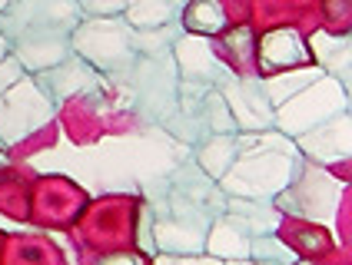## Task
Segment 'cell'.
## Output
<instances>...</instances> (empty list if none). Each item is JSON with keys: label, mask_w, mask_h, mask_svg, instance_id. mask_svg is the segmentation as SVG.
Masks as SVG:
<instances>
[{"label": "cell", "mask_w": 352, "mask_h": 265, "mask_svg": "<svg viewBox=\"0 0 352 265\" xmlns=\"http://www.w3.org/2000/svg\"><path fill=\"white\" fill-rule=\"evenodd\" d=\"M97 265H137L133 255H113V259H100Z\"/></svg>", "instance_id": "obj_22"}, {"label": "cell", "mask_w": 352, "mask_h": 265, "mask_svg": "<svg viewBox=\"0 0 352 265\" xmlns=\"http://www.w3.org/2000/svg\"><path fill=\"white\" fill-rule=\"evenodd\" d=\"M206 242L203 249H210L213 259H250V235L236 226L233 219H213L206 229Z\"/></svg>", "instance_id": "obj_13"}, {"label": "cell", "mask_w": 352, "mask_h": 265, "mask_svg": "<svg viewBox=\"0 0 352 265\" xmlns=\"http://www.w3.org/2000/svg\"><path fill=\"white\" fill-rule=\"evenodd\" d=\"M233 265H259V262H250V259H236Z\"/></svg>", "instance_id": "obj_23"}, {"label": "cell", "mask_w": 352, "mask_h": 265, "mask_svg": "<svg viewBox=\"0 0 352 265\" xmlns=\"http://www.w3.org/2000/svg\"><path fill=\"white\" fill-rule=\"evenodd\" d=\"M7 7H10V0H0V14H3V10H7Z\"/></svg>", "instance_id": "obj_24"}, {"label": "cell", "mask_w": 352, "mask_h": 265, "mask_svg": "<svg viewBox=\"0 0 352 265\" xmlns=\"http://www.w3.org/2000/svg\"><path fill=\"white\" fill-rule=\"evenodd\" d=\"M250 255L259 265H296L299 255L293 252V246H286L283 239H276L273 232H263L250 239Z\"/></svg>", "instance_id": "obj_17"}, {"label": "cell", "mask_w": 352, "mask_h": 265, "mask_svg": "<svg viewBox=\"0 0 352 265\" xmlns=\"http://www.w3.org/2000/svg\"><path fill=\"white\" fill-rule=\"evenodd\" d=\"M83 10L77 0H10L0 20V37L7 47L43 43V40H70L80 27Z\"/></svg>", "instance_id": "obj_1"}, {"label": "cell", "mask_w": 352, "mask_h": 265, "mask_svg": "<svg viewBox=\"0 0 352 265\" xmlns=\"http://www.w3.org/2000/svg\"><path fill=\"white\" fill-rule=\"evenodd\" d=\"M276 37H279V54H270V57H263V73H273L276 67H299V63H306V47H302V40L296 37L293 30H276Z\"/></svg>", "instance_id": "obj_19"}, {"label": "cell", "mask_w": 352, "mask_h": 265, "mask_svg": "<svg viewBox=\"0 0 352 265\" xmlns=\"http://www.w3.org/2000/svg\"><path fill=\"white\" fill-rule=\"evenodd\" d=\"M322 76V70L316 67V70H299V73L293 76H273V80H263V90H266V100H270V106H279L283 103V96L289 100V96H296V90H306L309 83H316Z\"/></svg>", "instance_id": "obj_18"}, {"label": "cell", "mask_w": 352, "mask_h": 265, "mask_svg": "<svg viewBox=\"0 0 352 265\" xmlns=\"http://www.w3.org/2000/svg\"><path fill=\"white\" fill-rule=\"evenodd\" d=\"M313 54L319 70L339 80V87L349 93V34L336 37V34L319 30V34H313Z\"/></svg>", "instance_id": "obj_12"}, {"label": "cell", "mask_w": 352, "mask_h": 265, "mask_svg": "<svg viewBox=\"0 0 352 265\" xmlns=\"http://www.w3.org/2000/svg\"><path fill=\"white\" fill-rule=\"evenodd\" d=\"M157 265H223V262L213 259V255H203V252H196V255H179V259L163 252V255L157 259Z\"/></svg>", "instance_id": "obj_21"}, {"label": "cell", "mask_w": 352, "mask_h": 265, "mask_svg": "<svg viewBox=\"0 0 352 265\" xmlns=\"http://www.w3.org/2000/svg\"><path fill=\"white\" fill-rule=\"evenodd\" d=\"M346 106H349V93L339 87V80L322 73L302 93L289 96V106H279V113H273V123L283 132L299 136V132L319 126L322 119L336 116L339 110H346Z\"/></svg>", "instance_id": "obj_6"}, {"label": "cell", "mask_w": 352, "mask_h": 265, "mask_svg": "<svg viewBox=\"0 0 352 265\" xmlns=\"http://www.w3.org/2000/svg\"><path fill=\"white\" fill-rule=\"evenodd\" d=\"M299 150L313 163H336L349 159V110H339L336 116L322 119L319 126L299 132Z\"/></svg>", "instance_id": "obj_10"}, {"label": "cell", "mask_w": 352, "mask_h": 265, "mask_svg": "<svg viewBox=\"0 0 352 265\" xmlns=\"http://www.w3.org/2000/svg\"><path fill=\"white\" fill-rule=\"evenodd\" d=\"M219 93L226 100L230 113L236 119V130L243 132H263L273 126V106L266 100V90H263V80L259 76H230Z\"/></svg>", "instance_id": "obj_8"}, {"label": "cell", "mask_w": 352, "mask_h": 265, "mask_svg": "<svg viewBox=\"0 0 352 265\" xmlns=\"http://www.w3.org/2000/svg\"><path fill=\"white\" fill-rule=\"evenodd\" d=\"M70 54L87 60L97 73L123 76L137 63L133 47V27L123 17L80 20V27L70 34Z\"/></svg>", "instance_id": "obj_2"}, {"label": "cell", "mask_w": 352, "mask_h": 265, "mask_svg": "<svg viewBox=\"0 0 352 265\" xmlns=\"http://www.w3.org/2000/svg\"><path fill=\"white\" fill-rule=\"evenodd\" d=\"M296 265H306V262H296Z\"/></svg>", "instance_id": "obj_25"}, {"label": "cell", "mask_w": 352, "mask_h": 265, "mask_svg": "<svg viewBox=\"0 0 352 265\" xmlns=\"http://www.w3.org/2000/svg\"><path fill=\"white\" fill-rule=\"evenodd\" d=\"M170 57L176 63L179 80H190V83H203V87L219 90L233 76V67L216 57L213 43H206V37H196V34H179Z\"/></svg>", "instance_id": "obj_7"}, {"label": "cell", "mask_w": 352, "mask_h": 265, "mask_svg": "<svg viewBox=\"0 0 352 265\" xmlns=\"http://www.w3.org/2000/svg\"><path fill=\"white\" fill-rule=\"evenodd\" d=\"M0 20H3V14H0Z\"/></svg>", "instance_id": "obj_26"}, {"label": "cell", "mask_w": 352, "mask_h": 265, "mask_svg": "<svg viewBox=\"0 0 352 265\" xmlns=\"http://www.w3.org/2000/svg\"><path fill=\"white\" fill-rule=\"evenodd\" d=\"M299 166L302 163L296 159V152H289V146L266 152H243L223 176V189L243 196V199H273L276 192L293 186Z\"/></svg>", "instance_id": "obj_3"}, {"label": "cell", "mask_w": 352, "mask_h": 265, "mask_svg": "<svg viewBox=\"0 0 352 265\" xmlns=\"http://www.w3.org/2000/svg\"><path fill=\"white\" fill-rule=\"evenodd\" d=\"M179 14H183V0H133L123 10V20L133 30H153V27L176 23Z\"/></svg>", "instance_id": "obj_14"}, {"label": "cell", "mask_w": 352, "mask_h": 265, "mask_svg": "<svg viewBox=\"0 0 352 265\" xmlns=\"http://www.w3.org/2000/svg\"><path fill=\"white\" fill-rule=\"evenodd\" d=\"M130 80V90L137 100V110L143 116H150L153 123H163L173 113L176 106V90H179V73L170 54L160 57H137V63L130 67V73H123Z\"/></svg>", "instance_id": "obj_5"}, {"label": "cell", "mask_w": 352, "mask_h": 265, "mask_svg": "<svg viewBox=\"0 0 352 265\" xmlns=\"http://www.w3.org/2000/svg\"><path fill=\"white\" fill-rule=\"evenodd\" d=\"M100 80H103V76H100L87 60H80V57L70 54L67 60H60L57 67H50V70L37 73L34 83H37L40 93L47 96L54 106H60V103H63V100H70V96H80V93L97 90Z\"/></svg>", "instance_id": "obj_9"}, {"label": "cell", "mask_w": 352, "mask_h": 265, "mask_svg": "<svg viewBox=\"0 0 352 265\" xmlns=\"http://www.w3.org/2000/svg\"><path fill=\"white\" fill-rule=\"evenodd\" d=\"M179 17H183L179 27L186 34H196V37H216L226 27V10H223L219 0H193Z\"/></svg>", "instance_id": "obj_15"}, {"label": "cell", "mask_w": 352, "mask_h": 265, "mask_svg": "<svg viewBox=\"0 0 352 265\" xmlns=\"http://www.w3.org/2000/svg\"><path fill=\"white\" fill-rule=\"evenodd\" d=\"M199 123H203V132L206 136H216V132H239L236 130V119L226 106V100L219 90H206L203 96V106H199Z\"/></svg>", "instance_id": "obj_16"}, {"label": "cell", "mask_w": 352, "mask_h": 265, "mask_svg": "<svg viewBox=\"0 0 352 265\" xmlns=\"http://www.w3.org/2000/svg\"><path fill=\"white\" fill-rule=\"evenodd\" d=\"M239 132H216V136H206L199 139L193 146V156H196V166L206 172L210 179H223L233 159L239 156Z\"/></svg>", "instance_id": "obj_11"}, {"label": "cell", "mask_w": 352, "mask_h": 265, "mask_svg": "<svg viewBox=\"0 0 352 265\" xmlns=\"http://www.w3.org/2000/svg\"><path fill=\"white\" fill-rule=\"evenodd\" d=\"M23 73H27V70H23V67H20L14 57H3V60H0V96L7 93V90H10V87H14V83H17Z\"/></svg>", "instance_id": "obj_20"}, {"label": "cell", "mask_w": 352, "mask_h": 265, "mask_svg": "<svg viewBox=\"0 0 352 265\" xmlns=\"http://www.w3.org/2000/svg\"><path fill=\"white\" fill-rule=\"evenodd\" d=\"M339 199H342V186L336 183L329 172L319 170V166H299L293 186H286L283 192H276L270 203H273L279 212L306 216V219H316V222L333 226Z\"/></svg>", "instance_id": "obj_4"}]
</instances>
